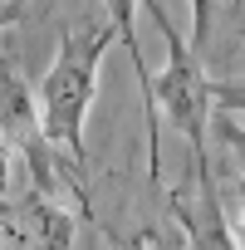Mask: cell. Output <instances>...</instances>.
<instances>
[{
    "mask_svg": "<svg viewBox=\"0 0 245 250\" xmlns=\"http://www.w3.org/2000/svg\"><path fill=\"white\" fill-rule=\"evenodd\" d=\"M108 44H113L108 25H88L79 35H64L49 74L40 79V123H44V138L54 147H64L74 157V167L88 162V152H83V118H88V103H93V88H98V64H103Z\"/></svg>",
    "mask_w": 245,
    "mask_h": 250,
    "instance_id": "obj_1",
    "label": "cell"
},
{
    "mask_svg": "<svg viewBox=\"0 0 245 250\" xmlns=\"http://www.w3.org/2000/svg\"><path fill=\"white\" fill-rule=\"evenodd\" d=\"M147 15H152V25H157L162 40H167V69H162V74H147V88H143L147 118H152V113L172 118V128L191 143V162H196V167H211V152H206V128H211V79L201 74L196 54L186 49L182 30L172 25V15L157 5V0H147Z\"/></svg>",
    "mask_w": 245,
    "mask_h": 250,
    "instance_id": "obj_2",
    "label": "cell"
},
{
    "mask_svg": "<svg viewBox=\"0 0 245 250\" xmlns=\"http://www.w3.org/2000/svg\"><path fill=\"white\" fill-rule=\"evenodd\" d=\"M0 138H5L10 157L25 162V187L44 191V196H74V206H88L83 177L74 167L59 162V147L44 138V123H40V103L30 98V83L0 59Z\"/></svg>",
    "mask_w": 245,
    "mask_h": 250,
    "instance_id": "obj_3",
    "label": "cell"
},
{
    "mask_svg": "<svg viewBox=\"0 0 245 250\" xmlns=\"http://www.w3.org/2000/svg\"><path fill=\"white\" fill-rule=\"evenodd\" d=\"M0 245H15V250H69L74 245V216L35 191V187H10L0 191Z\"/></svg>",
    "mask_w": 245,
    "mask_h": 250,
    "instance_id": "obj_4",
    "label": "cell"
},
{
    "mask_svg": "<svg viewBox=\"0 0 245 250\" xmlns=\"http://www.w3.org/2000/svg\"><path fill=\"white\" fill-rule=\"evenodd\" d=\"M196 187H201V206H191L186 191H172V211L182 221V235L191 250H240L235 230L225 226V206H221V187L211 167H196Z\"/></svg>",
    "mask_w": 245,
    "mask_h": 250,
    "instance_id": "obj_5",
    "label": "cell"
},
{
    "mask_svg": "<svg viewBox=\"0 0 245 250\" xmlns=\"http://www.w3.org/2000/svg\"><path fill=\"white\" fill-rule=\"evenodd\" d=\"M103 10H108L113 40L128 49V59H133V69H138V83L147 88V59H143V49H138V10H143V0H103Z\"/></svg>",
    "mask_w": 245,
    "mask_h": 250,
    "instance_id": "obj_6",
    "label": "cell"
},
{
    "mask_svg": "<svg viewBox=\"0 0 245 250\" xmlns=\"http://www.w3.org/2000/svg\"><path fill=\"white\" fill-rule=\"evenodd\" d=\"M191 5V35H186V49H206L211 44V30H216V15H221V0H186Z\"/></svg>",
    "mask_w": 245,
    "mask_h": 250,
    "instance_id": "obj_7",
    "label": "cell"
},
{
    "mask_svg": "<svg viewBox=\"0 0 245 250\" xmlns=\"http://www.w3.org/2000/svg\"><path fill=\"white\" fill-rule=\"evenodd\" d=\"M113 250H186V245H182V235H167V230L147 226V230H138L128 245H113Z\"/></svg>",
    "mask_w": 245,
    "mask_h": 250,
    "instance_id": "obj_8",
    "label": "cell"
},
{
    "mask_svg": "<svg viewBox=\"0 0 245 250\" xmlns=\"http://www.w3.org/2000/svg\"><path fill=\"white\" fill-rule=\"evenodd\" d=\"M30 15V0H0V30H10Z\"/></svg>",
    "mask_w": 245,
    "mask_h": 250,
    "instance_id": "obj_9",
    "label": "cell"
},
{
    "mask_svg": "<svg viewBox=\"0 0 245 250\" xmlns=\"http://www.w3.org/2000/svg\"><path fill=\"white\" fill-rule=\"evenodd\" d=\"M10 182H15V157H10L5 138H0V191H10Z\"/></svg>",
    "mask_w": 245,
    "mask_h": 250,
    "instance_id": "obj_10",
    "label": "cell"
}]
</instances>
